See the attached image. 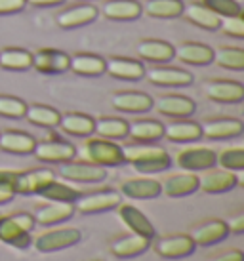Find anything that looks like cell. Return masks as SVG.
I'll use <instances>...</instances> for the list:
<instances>
[{"label":"cell","instance_id":"6da1fadb","mask_svg":"<svg viewBox=\"0 0 244 261\" xmlns=\"http://www.w3.org/2000/svg\"><path fill=\"white\" fill-rule=\"evenodd\" d=\"M124 162H130L139 174H158L172 166L170 154L153 145H128L122 147Z\"/></svg>","mask_w":244,"mask_h":261},{"label":"cell","instance_id":"7a4b0ae2","mask_svg":"<svg viewBox=\"0 0 244 261\" xmlns=\"http://www.w3.org/2000/svg\"><path fill=\"white\" fill-rule=\"evenodd\" d=\"M35 227V218L27 212L0 216V242L8 246L27 250L31 246V231Z\"/></svg>","mask_w":244,"mask_h":261},{"label":"cell","instance_id":"3957f363","mask_svg":"<svg viewBox=\"0 0 244 261\" xmlns=\"http://www.w3.org/2000/svg\"><path fill=\"white\" fill-rule=\"evenodd\" d=\"M80 154H82V159L86 160V162L101 168L118 166V164L124 162L122 147L113 143L111 139H103V138H90L82 145Z\"/></svg>","mask_w":244,"mask_h":261},{"label":"cell","instance_id":"277c9868","mask_svg":"<svg viewBox=\"0 0 244 261\" xmlns=\"http://www.w3.org/2000/svg\"><path fill=\"white\" fill-rule=\"evenodd\" d=\"M79 242H80L79 229H75V227H59V229H52V231H44L40 234H36L35 240L31 244L40 254H52V252H59V250L75 246Z\"/></svg>","mask_w":244,"mask_h":261},{"label":"cell","instance_id":"5b68a950","mask_svg":"<svg viewBox=\"0 0 244 261\" xmlns=\"http://www.w3.org/2000/svg\"><path fill=\"white\" fill-rule=\"evenodd\" d=\"M120 202V193H116L113 189H101V191H95V193L79 195V198L72 202V206L80 214H101V212H109L116 208Z\"/></svg>","mask_w":244,"mask_h":261},{"label":"cell","instance_id":"8992f818","mask_svg":"<svg viewBox=\"0 0 244 261\" xmlns=\"http://www.w3.org/2000/svg\"><path fill=\"white\" fill-rule=\"evenodd\" d=\"M59 175L67 181L75 183H100L107 177V168L95 166L90 162H77V160H67L59 164Z\"/></svg>","mask_w":244,"mask_h":261},{"label":"cell","instance_id":"52a82bcc","mask_svg":"<svg viewBox=\"0 0 244 261\" xmlns=\"http://www.w3.org/2000/svg\"><path fill=\"white\" fill-rule=\"evenodd\" d=\"M215 159H217V152L214 149H208V147H189V149H183V151L178 152L176 162L185 172H193L194 174V172H204L208 168H214Z\"/></svg>","mask_w":244,"mask_h":261},{"label":"cell","instance_id":"ba28073f","mask_svg":"<svg viewBox=\"0 0 244 261\" xmlns=\"http://www.w3.org/2000/svg\"><path fill=\"white\" fill-rule=\"evenodd\" d=\"M194 242L191 240L189 234L183 232H176V234H166L155 242V250L158 255H162L166 259H180L187 257L194 252Z\"/></svg>","mask_w":244,"mask_h":261},{"label":"cell","instance_id":"9c48e42d","mask_svg":"<svg viewBox=\"0 0 244 261\" xmlns=\"http://www.w3.org/2000/svg\"><path fill=\"white\" fill-rule=\"evenodd\" d=\"M238 183V177L235 172L229 170H215V168H208L204 170V174L199 177V189L206 195H222L227 193L231 189H235Z\"/></svg>","mask_w":244,"mask_h":261},{"label":"cell","instance_id":"30bf717a","mask_svg":"<svg viewBox=\"0 0 244 261\" xmlns=\"http://www.w3.org/2000/svg\"><path fill=\"white\" fill-rule=\"evenodd\" d=\"M227 234H229V229L223 219H204L202 223L194 225L189 232L194 246H212L222 242Z\"/></svg>","mask_w":244,"mask_h":261},{"label":"cell","instance_id":"8fae6325","mask_svg":"<svg viewBox=\"0 0 244 261\" xmlns=\"http://www.w3.org/2000/svg\"><path fill=\"white\" fill-rule=\"evenodd\" d=\"M33 67L42 74H61L69 71V56L56 48H42L33 54Z\"/></svg>","mask_w":244,"mask_h":261},{"label":"cell","instance_id":"7c38bea8","mask_svg":"<svg viewBox=\"0 0 244 261\" xmlns=\"http://www.w3.org/2000/svg\"><path fill=\"white\" fill-rule=\"evenodd\" d=\"M52 179H56V175L50 168H35V170L17 172L14 191L15 195H36Z\"/></svg>","mask_w":244,"mask_h":261},{"label":"cell","instance_id":"4fadbf2b","mask_svg":"<svg viewBox=\"0 0 244 261\" xmlns=\"http://www.w3.org/2000/svg\"><path fill=\"white\" fill-rule=\"evenodd\" d=\"M204 95L217 103H240L244 99V88L235 80H210L204 84Z\"/></svg>","mask_w":244,"mask_h":261},{"label":"cell","instance_id":"5bb4252c","mask_svg":"<svg viewBox=\"0 0 244 261\" xmlns=\"http://www.w3.org/2000/svg\"><path fill=\"white\" fill-rule=\"evenodd\" d=\"M116 214H118L122 223L126 225L134 234H139V237H145V239H153L155 237V227H153V223L149 221V218L145 216L143 212L137 210L136 206L120 202L116 206Z\"/></svg>","mask_w":244,"mask_h":261},{"label":"cell","instance_id":"9a60e30c","mask_svg":"<svg viewBox=\"0 0 244 261\" xmlns=\"http://www.w3.org/2000/svg\"><path fill=\"white\" fill-rule=\"evenodd\" d=\"M38 160L42 162H67V160H72L75 154H77V149L75 145L67 143V141H59V139H48V141H40L35 145V151H33Z\"/></svg>","mask_w":244,"mask_h":261},{"label":"cell","instance_id":"2e32d148","mask_svg":"<svg viewBox=\"0 0 244 261\" xmlns=\"http://www.w3.org/2000/svg\"><path fill=\"white\" fill-rule=\"evenodd\" d=\"M153 107L164 116H172V118H187L194 113V101L189 99L185 95H160L153 101Z\"/></svg>","mask_w":244,"mask_h":261},{"label":"cell","instance_id":"e0dca14e","mask_svg":"<svg viewBox=\"0 0 244 261\" xmlns=\"http://www.w3.org/2000/svg\"><path fill=\"white\" fill-rule=\"evenodd\" d=\"M160 191L170 198L193 195L194 191H199V175H194L193 172L168 175L164 181L160 183Z\"/></svg>","mask_w":244,"mask_h":261},{"label":"cell","instance_id":"ac0fdd59","mask_svg":"<svg viewBox=\"0 0 244 261\" xmlns=\"http://www.w3.org/2000/svg\"><path fill=\"white\" fill-rule=\"evenodd\" d=\"M174 58H178L181 63H187V65L201 67L214 61V50L206 44L181 42L180 46H174Z\"/></svg>","mask_w":244,"mask_h":261},{"label":"cell","instance_id":"d6986e66","mask_svg":"<svg viewBox=\"0 0 244 261\" xmlns=\"http://www.w3.org/2000/svg\"><path fill=\"white\" fill-rule=\"evenodd\" d=\"M151 244V239H145V237H139V234H124V237H116L115 240H111L109 244V250L115 257H120V259H130V257H136V255H141L149 248Z\"/></svg>","mask_w":244,"mask_h":261},{"label":"cell","instance_id":"ffe728a7","mask_svg":"<svg viewBox=\"0 0 244 261\" xmlns=\"http://www.w3.org/2000/svg\"><path fill=\"white\" fill-rule=\"evenodd\" d=\"M145 76L151 84L157 86H189L193 84V74L176 67H153L145 71Z\"/></svg>","mask_w":244,"mask_h":261},{"label":"cell","instance_id":"44dd1931","mask_svg":"<svg viewBox=\"0 0 244 261\" xmlns=\"http://www.w3.org/2000/svg\"><path fill=\"white\" fill-rule=\"evenodd\" d=\"M120 193L134 200H149L157 198L160 191V181L149 179V177H130L120 183Z\"/></svg>","mask_w":244,"mask_h":261},{"label":"cell","instance_id":"7402d4cb","mask_svg":"<svg viewBox=\"0 0 244 261\" xmlns=\"http://www.w3.org/2000/svg\"><path fill=\"white\" fill-rule=\"evenodd\" d=\"M111 105L120 113H147L153 109V97L143 92H116Z\"/></svg>","mask_w":244,"mask_h":261},{"label":"cell","instance_id":"603a6c76","mask_svg":"<svg viewBox=\"0 0 244 261\" xmlns=\"http://www.w3.org/2000/svg\"><path fill=\"white\" fill-rule=\"evenodd\" d=\"M97 17V8L92 4H77L63 10L58 15V25L61 29H79Z\"/></svg>","mask_w":244,"mask_h":261},{"label":"cell","instance_id":"cb8c5ba5","mask_svg":"<svg viewBox=\"0 0 244 261\" xmlns=\"http://www.w3.org/2000/svg\"><path fill=\"white\" fill-rule=\"evenodd\" d=\"M201 132L208 139H231L242 134V122L237 118H212L201 124Z\"/></svg>","mask_w":244,"mask_h":261},{"label":"cell","instance_id":"d4e9b609","mask_svg":"<svg viewBox=\"0 0 244 261\" xmlns=\"http://www.w3.org/2000/svg\"><path fill=\"white\" fill-rule=\"evenodd\" d=\"M105 71L118 80H139L145 76L143 63L128 58H109L105 61Z\"/></svg>","mask_w":244,"mask_h":261},{"label":"cell","instance_id":"484cf974","mask_svg":"<svg viewBox=\"0 0 244 261\" xmlns=\"http://www.w3.org/2000/svg\"><path fill=\"white\" fill-rule=\"evenodd\" d=\"M136 50L143 61H151V63H168L174 59V46L166 40L145 38L137 44Z\"/></svg>","mask_w":244,"mask_h":261},{"label":"cell","instance_id":"4316f807","mask_svg":"<svg viewBox=\"0 0 244 261\" xmlns=\"http://www.w3.org/2000/svg\"><path fill=\"white\" fill-rule=\"evenodd\" d=\"M75 214V206L69 202H50V204H42L38 206L33 214L35 218V223L38 225H56L61 223V221H67Z\"/></svg>","mask_w":244,"mask_h":261},{"label":"cell","instance_id":"83f0119b","mask_svg":"<svg viewBox=\"0 0 244 261\" xmlns=\"http://www.w3.org/2000/svg\"><path fill=\"white\" fill-rule=\"evenodd\" d=\"M101 10L103 15L113 21H134L143 12L137 0H107Z\"/></svg>","mask_w":244,"mask_h":261},{"label":"cell","instance_id":"f1b7e54d","mask_svg":"<svg viewBox=\"0 0 244 261\" xmlns=\"http://www.w3.org/2000/svg\"><path fill=\"white\" fill-rule=\"evenodd\" d=\"M36 141L33 136L19 130L0 132V149L12 154H31L35 151Z\"/></svg>","mask_w":244,"mask_h":261},{"label":"cell","instance_id":"f546056e","mask_svg":"<svg viewBox=\"0 0 244 261\" xmlns=\"http://www.w3.org/2000/svg\"><path fill=\"white\" fill-rule=\"evenodd\" d=\"M128 136L137 143H153L164 138V126L158 120H149V118L134 120L128 122Z\"/></svg>","mask_w":244,"mask_h":261},{"label":"cell","instance_id":"4dcf8cb0","mask_svg":"<svg viewBox=\"0 0 244 261\" xmlns=\"http://www.w3.org/2000/svg\"><path fill=\"white\" fill-rule=\"evenodd\" d=\"M69 69L80 76H100L105 73V59L95 54L69 56Z\"/></svg>","mask_w":244,"mask_h":261},{"label":"cell","instance_id":"1f68e13d","mask_svg":"<svg viewBox=\"0 0 244 261\" xmlns=\"http://www.w3.org/2000/svg\"><path fill=\"white\" fill-rule=\"evenodd\" d=\"M181 15H185L189 21L204 31H217L222 25V19L214 12H210L206 6H202L201 2H191V4L183 6V14Z\"/></svg>","mask_w":244,"mask_h":261},{"label":"cell","instance_id":"d6a6232c","mask_svg":"<svg viewBox=\"0 0 244 261\" xmlns=\"http://www.w3.org/2000/svg\"><path fill=\"white\" fill-rule=\"evenodd\" d=\"M58 126L65 134H71L77 138H88L93 134V118L84 113H65L59 118Z\"/></svg>","mask_w":244,"mask_h":261},{"label":"cell","instance_id":"836d02e7","mask_svg":"<svg viewBox=\"0 0 244 261\" xmlns=\"http://www.w3.org/2000/svg\"><path fill=\"white\" fill-rule=\"evenodd\" d=\"M164 138L174 143H191L202 138L201 124L191 120H176V122L164 126Z\"/></svg>","mask_w":244,"mask_h":261},{"label":"cell","instance_id":"e575fe53","mask_svg":"<svg viewBox=\"0 0 244 261\" xmlns=\"http://www.w3.org/2000/svg\"><path fill=\"white\" fill-rule=\"evenodd\" d=\"M183 2L181 0H147L141 10L149 17L157 19H174L183 14Z\"/></svg>","mask_w":244,"mask_h":261},{"label":"cell","instance_id":"d590c367","mask_svg":"<svg viewBox=\"0 0 244 261\" xmlns=\"http://www.w3.org/2000/svg\"><path fill=\"white\" fill-rule=\"evenodd\" d=\"M93 132L103 139H122L128 136V122L122 118H113V116H101L93 120Z\"/></svg>","mask_w":244,"mask_h":261},{"label":"cell","instance_id":"8d00e7d4","mask_svg":"<svg viewBox=\"0 0 244 261\" xmlns=\"http://www.w3.org/2000/svg\"><path fill=\"white\" fill-rule=\"evenodd\" d=\"M25 118H27L31 124L40 126V128H56V126L59 124L61 115H59L56 109L48 107V105L33 103V105H27V109H25Z\"/></svg>","mask_w":244,"mask_h":261},{"label":"cell","instance_id":"74e56055","mask_svg":"<svg viewBox=\"0 0 244 261\" xmlns=\"http://www.w3.org/2000/svg\"><path fill=\"white\" fill-rule=\"evenodd\" d=\"M0 67L8 71H27L33 67V54L23 48H4L0 50Z\"/></svg>","mask_w":244,"mask_h":261},{"label":"cell","instance_id":"f35d334b","mask_svg":"<svg viewBox=\"0 0 244 261\" xmlns=\"http://www.w3.org/2000/svg\"><path fill=\"white\" fill-rule=\"evenodd\" d=\"M36 195H40L42 198L50 200V202H69V204H72L77 198H79L80 193L77 191V189L69 187L67 183L52 179V181L46 183V185H44Z\"/></svg>","mask_w":244,"mask_h":261},{"label":"cell","instance_id":"ab89813d","mask_svg":"<svg viewBox=\"0 0 244 261\" xmlns=\"http://www.w3.org/2000/svg\"><path fill=\"white\" fill-rule=\"evenodd\" d=\"M215 65L229 69V71H242L244 69V50L242 48H233V46H223L214 51Z\"/></svg>","mask_w":244,"mask_h":261},{"label":"cell","instance_id":"60d3db41","mask_svg":"<svg viewBox=\"0 0 244 261\" xmlns=\"http://www.w3.org/2000/svg\"><path fill=\"white\" fill-rule=\"evenodd\" d=\"M215 162L229 172H242L244 170V149L242 147H231V149H223Z\"/></svg>","mask_w":244,"mask_h":261},{"label":"cell","instance_id":"b9f144b4","mask_svg":"<svg viewBox=\"0 0 244 261\" xmlns=\"http://www.w3.org/2000/svg\"><path fill=\"white\" fill-rule=\"evenodd\" d=\"M201 4L208 8L210 12H214L219 19L242 14V6L238 4L237 0H201Z\"/></svg>","mask_w":244,"mask_h":261},{"label":"cell","instance_id":"7bdbcfd3","mask_svg":"<svg viewBox=\"0 0 244 261\" xmlns=\"http://www.w3.org/2000/svg\"><path fill=\"white\" fill-rule=\"evenodd\" d=\"M27 103L15 95H0V116L6 118H23Z\"/></svg>","mask_w":244,"mask_h":261},{"label":"cell","instance_id":"ee69618b","mask_svg":"<svg viewBox=\"0 0 244 261\" xmlns=\"http://www.w3.org/2000/svg\"><path fill=\"white\" fill-rule=\"evenodd\" d=\"M219 29L227 35V37L233 38H242L244 37V21H242V14L233 15V17H225L222 19V25Z\"/></svg>","mask_w":244,"mask_h":261},{"label":"cell","instance_id":"f6af8a7d","mask_svg":"<svg viewBox=\"0 0 244 261\" xmlns=\"http://www.w3.org/2000/svg\"><path fill=\"white\" fill-rule=\"evenodd\" d=\"M206 261H244V254L238 248H229V250H222L217 254L210 255Z\"/></svg>","mask_w":244,"mask_h":261},{"label":"cell","instance_id":"bcb514c9","mask_svg":"<svg viewBox=\"0 0 244 261\" xmlns=\"http://www.w3.org/2000/svg\"><path fill=\"white\" fill-rule=\"evenodd\" d=\"M25 6H27L25 0H0V15L17 14Z\"/></svg>","mask_w":244,"mask_h":261},{"label":"cell","instance_id":"7dc6e473","mask_svg":"<svg viewBox=\"0 0 244 261\" xmlns=\"http://www.w3.org/2000/svg\"><path fill=\"white\" fill-rule=\"evenodd\" d=\"M15 177H17V172L14 170H0V189H8V191L15 193Z\"/></svg>","mask_w":244,"mask_h":261},{"label":"cell","instance_id":"c3c4849f","mask_svg":"<svg viewBox=\"0 0 244 261\" xmlns=\"http://www.w3.org/2000/svg\"><path fill=\"white\" fill-rule=\"evenodd\" d=\"M225 223H227V229H229V232L242 234V232H244V214H242V212H238V214H235V216H231Z\"/></svg>","mask_w":244,"mask_h":261},{"label":"cell","instance_id":"681fc988","mask_svg":"<svg viewBox=\"0 0 244 261\" xmlns=\"http://www.w3.org/2000/svg\"><path fill=\"white\" fill-rule=\"evenodd\" d=\"M27 4H33V6H42V8H50V6H59L63 4L65 0H25Z\"/></svg>","mask_w":244,"mask_h":261},{"label":"cell","instance_id":"f907efd6","mask_svg":"<svg viewBox=\"0 0 244 261\" xmlns=\"http://www.w3.org/2000/svg\"><path fill=\"white\" fill-rule=\"evenodd\" d=\"M14 196H15V193H12V191H8V189H0V204L10 202Z\"/></svg>","mask_w":244,"mask_h":261}]
</instances>
